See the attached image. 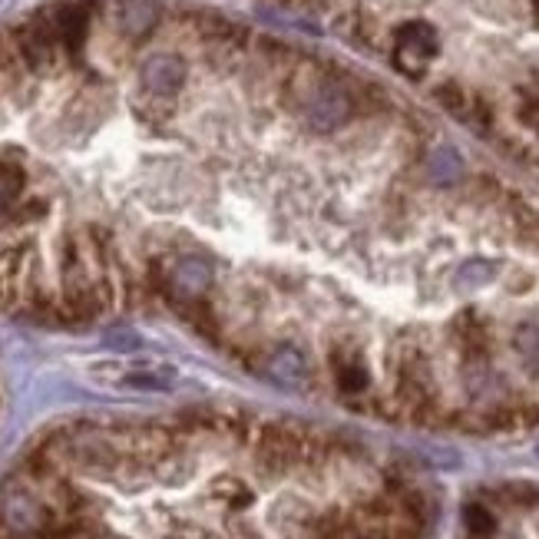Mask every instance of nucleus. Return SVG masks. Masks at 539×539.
Masks as SVG:
<instances>
[{
    "instance_id": "nucleus-14",
    "label": "nucleus",
    "mask_w": 539,
    "mask_h": 539,
    "mask_svg": "<svg viewBox=\"0 0 539 539\" xmlns=\"http://www.w3.org/2000/svg\"><path fill=\"white\" fill-rule=\"evenodd\" d=\"M427 172L434 176L437 182H454L463 176V163L454 149H434L427 159Z\"/></svg>"
},
{
    "instance_id": "nucleus-16",
    "label": "nucleus",
    "mask_w": 539,
    "mask_h": 539,
    "mask_svg": "<svg viewBox=\"0 0 539 539\" xmlns=\"http://www.w3.org/2000/svg\"><path fill=\"white\" fill-rule=\"evenodd\" d=\"M516 116L539 133V93L536 90H523L520 93V103H516Z\"/></svg>"
},
{
    "instance_id": "nucleus-9",
    "label": "nucleus",
    "mask_w": 539,
    "mask_h": 539,
    "mask_svg": "<svg viewBox=\"0 0 539 539\" xmlns=\"http://www.w3.org/2000/svg\"><path fill=\"white\" fill-rule=\"evenodd\" d=\"M212 282V268L202 262V258H182V262L172 268V285H176L182 295L196 298L209 288Z\"/></svg>"
},
{
    "instance_id": "nucleus-5",
    "label": "nucleus",
    "mask_w": 539,
    "mask_h": 539,
    "mask_svg": "<svg viewBox=\"0 0 539 539\" xmlns=\"http://www.w3.org/2000/svg\"><path fill=\"white\" fill-rule=\"evenodd\" d=\"M437 103L444 106L450 116H457L460 123H467L477 133H490L493 126V110L487 106V100L477 93H470L467 86L460 83H444L437 86Z\"/></svg>"
},
{
    "instance_id": "nucleus-1",
    "label": "nucleus",
    "mask_w": 539,
    "mask_h": 539,
    "mask_svg": "<svg viewBox=\"0 0 539 539\" xmlns=\"http://www.w3.org/2000/svg\"><path fill=\"white\" fill-rule=\"evenodd\" d=\"M301 113H305V120L315 133H331V129L351 120L354 103L344 86H338L328 77H315L308 83L305 96H301Z\"/></svg>"
},
{
    "instance_id": "nucleus-4",
    "label": "nucleus",
    "mask_w": 539,
    "mask_h": 539,
    "mask_svg": "<svg viewBox=\"0 0 539 539\" xmlns=\"http://www.w3.org/2000/svg\"><path fill=\"white\" fill-rule=\"evenodd\" d=\"M186 73V63L176 53H153L139 70V83L153 100H172L186 86Z\"/></svg>"
},
{
    "instance_id": "nucleus-7",
    "label": "nucleus",
    "mask_w": 539,
    "mask_h": 539,
    "mask_svg": "<svg viewBox=\"0 0 539 539\" xmlns=\"http://www.w3.org/2000/svg\"><path fill=\"white\" fill-rule=\"evenodd\" d=\"M50 24L53 30H57V40L63 43L67 50H80V43L86 37V10L77 7V4H67V7H57V10H50Z\"/></svg>"
},
{
    "instance_id": "nucleus-10",
    "label": "nucleus",
    "mask_w": 539,
    "mask_h": 539,
    "mask_svg": "<svg viewBox=\"0 0 539 539\" xmlns=\"http://www.w3.org/2000/svg\"><path fill=\"white\" fill-rule=\"evenodd\" d=\"M156 24V7L153 4H139V0H129L120 7V27L129 37H143Z\"/></svg>"
},
{
    "instance_id": "nucleus-13",
    "label": "nucleus",
    "mask_w": 539,
    "mask_h": 539,
    "mask_svg": "<svg viewBox=\"0 0 539 539\" xmlns=\"http://www.w3.org/2000/svg\"><path fill=\"white\" fill-rule=\"evenodd\" d=\"M338 387L344 394H361V391H368V384H371V377L368 371H364V364L358 358H341L338 361Z\"/></svg>"
},
{
    "instance_id": "nucleus-17",
    "label": "nucleus",
    "mask_w": 539,
    "mask_h": 539,
    "mask_svg": "<svg viewBox=\"0 0 539 539\" xmlns=\"http://www.w3.org/2000/svg\"><path fill=\"white\" fill-rule=\"evenodd\" d=\"M530 10H533V17L539 20V0H530Z\"/></svg>"
},
{
    "instance_id": "nucleus-3",
    "label": "nucleus",
    "mask_w": 539,
    "mask_h": 539,
    "mask_svg": "<svg viewBox=\"0 0 539 539\" xmlns=\"http://www.w3.org/2000/svg\"><path fill=\"white\" fill-rule=\"evenodd\" d=\"M17 50H20V60H24L30 70L47 73L53 67L60 40H57V30H53L47 14H37L30 24L17 30Z\"/></svg>"
},
{
    "instance_id": "nucleus-12",
    "label": "nucleus",
    "mask_w": 539,
    "mask_h": 539,
    "mask_svg": "<svg viewBox=\"0 0 539 539\" xmlns=\"http://www.w3.org/2000/svg\"><path fill=\"white\" fill-rule=\"evenodd\" d=\"M20 268H24V255L20 252H7L0 258V305H10V301L17 298Z\"/></svg>"
},
{
    "instance_id": "nucleus-2",
    "label": "nucleus",
    "mask_w": 539,
    "mask_h": 539,
    "mask_svg": "<svg viewBox=\"0 0 539 539\" xmlns=\"http://www.w3.org/2000/svg\"><path fill=\"white\" fill-rule=\"evenodd\" d=\"M440 53V37L437 30L424 24V20H411L394 34V67L404 73V77H424L430 63L437 60Z\"/></svg>"
},
{
    "instance_id": "nucleus-6",
    "label": "nucleus",
    "mask_w": 539,
    "mask_h": 539,
    "mask_svg": "<svg viewBox=\"0 0 539 539\" xmlns=\"http://www.w3.org/2000/svg\"><path fill=\"white\" fill-rule=\"evenodd\" d=\"M258 457L268 470H285L291 467V460L298 457V440L288 434V430L268 427L262 434V444H258Z\"/></svg>"
},
{
    "instance_id": "nucleus-11",
    "label": "nucleus",
    "mask_w": 539,
    "mask_h": 539,
    "mask_svg": "<svg viewBox=\"0 0 539 539\" xmlns=\"http://www.w3.org/2000/svg\"><path fill=\"white\" fill-rule=\"evenodd\" d=\"M20 192H24V169L0 159V219L17 206Z\"/></svg>"
},
{
    "instance_id": "nucleus-8",
    "label": "nucleus",
    "mask_w": 539,
    "mask_h": 539,
    "mask_svg": "<svg viewBox=\"0 0 539 539\" xmlns=\"http://www.w3.org/2000/svg\"><path fill=\"white\" fill-rule=\"evenodd\" d=\"M268 374L285 387H305L308 381V361L298 348H278L268 361Z\"/></svg>"
},
{
    "instance_id": "nucleus-15",
    "label": "nucleus",
    "mask_w": 539,
    "mask_h": 539,
    "mask_svg": "<svg viewBox=\"0 0 539 539\" xmlns=\"http://www.w3.org/2000/svg\"><path fill=\"white\" fill-rule=\"evenodd\" d=\"M463 516H467V530L477 536V539H483V536H490L493 530H497V523H493V516L483 510L480 503H470L467 510H463Z\"/></svg>"
}]
</instances>
